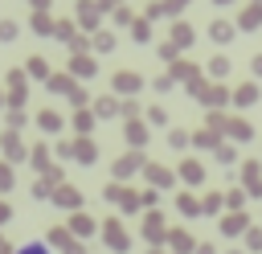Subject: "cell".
<instances>
[{
  "label": "cell",
  "mask_w": 262,
  "mask_h": 254,
  "mask_svg": "<svg viewBox=\"0 0 262 254\" xmlns=\"http://www.w3.org/2000/svg\"><path fill=\"white\" fill-rule=\"evenodd\" d=\"M45 86H49L53 94H66V98H70V102H74L78 111L86 107V90H82V86H78V82H74L70 74H49V78H45Z\"/></svg>",
  "instance_id": "cell-1"
},
{
  "label": "cell",
  "mask_w": 262,
  "mask_h": 254,
  "mask_svg": "<svg viewBox=\"0 0 262 254\" xmlns=\"http://www.w3.org/2000/svg\"><path fill=\"white\" fill-rule=\"evenodd\" d=\"M98 234H102V242H106L115 254H127V250H131V238H127V229H123L119 217H106V221L98 225Z\"/></svg>",
  "instance_id": "cell-2"
},
{
  "label": "cell",
  "mask_w": 262,
  "mask_h": 254,
  "mask_svg": "<svg viewBox=\"0 0 262 254\" xmlns=\"http://www.w3.org/2000/svg\"><path fill=\"white\" fill-rule=\"evenodd\" d=\"M49 201L57 205V209H70V213H82V193H78V184H57L53 193H49Z\"/></svg>",
  "instance_id": "cell-3"
},
{
  "label": "cell",
  "mask_w": 262,
  "mask_h": 254,
  "mask_svg": "<svg viewBox=\"0 0 262 254\" xmlns=\"http://www.w3.org/2000/svg\"><path fill=\"white\" fill-rule=\"evenodd\" d=\"M78 160V164H94L98 160V147H94V139L90 135H82V139H74V143H66V160Z\"/></svg>",
  "instance_id": "cell-4"
},
{
  "label": "cell",
  "mask_w": 262,
  "mask_h": 254,
  "mask_svg": "<svg viewBox=\"0 0 262 254\" xmlns=\"http://www.w3.org/2000/svg\"><path fill=\"white\" fill-rule=\"evenodd\" d=\"M139 172L147 176V188H156V193H160V188H168V184L176 180V176H172V168H164V164H151V160H143V168H139Z\"/></svg>",
  "instance_id": "cell-5"
},
{
  "label": "cell",
  "mask_w": 262,
  "mask_h": 254,
  "mask_svg": "<svg viewBox=\"0 0 262 254\" xmlns=\"http://www.w3.org/2000/svg\"><path fill=\"white\" fill-rule=\"evenodd\" d=\"M164 234H168L164 213H160V209H147V213H143V238H147L151 246H160V242H164Z\"/></svg>",
  "instance_id": "cell-6"
},
{
  "label": "cell",
  "mask_w": 262,
  "mask_h": 254,
  "mask_svg": "<svg viewBox=\"0 0 262 254\" xmlns=\"http://www.w3.org/2000/svg\"><path fill=\"white\" fill-rule=\"evenodd\" d=\"M221 135H229L233 143H246V139H254V123H250V119H242V115H229Z\"/></svg>",
  "instance_id": "cell-7"
},
{
  "label": "cell",
  "mask_w": 262,
  "mask_h": 254,
  "mask_svg": "<svg viewBox=\"0 0 262 254\" xmlns=\"http://www.w3.org/2000/svg\"><path fill=\"white\" fill-rule=\"evenodd\" d=\"M139 168H143V152H127V156H119V160H115V184L127 180V176H135Z\"/></svg>",
  "instance_id": "cell-8"
},
{
  "label": "cell",
  "mask_w": 262,
  "mask_h": 254,
  "mask_svg": "<svg viewBox=\"0 0 262 254\" xmlns=\"http://www.w3.org/2000/svg\"><path fill=\"white\" fill-rule=\"evenodd\" d=\"M111 86H115V94H127V98H131L135 90H143V78L131 74V70H119V74L111 78Z\"/></svg>",
  "instance_id": "cell-9"
},
{
  "label": "cell",
  "mask_w": 262,
  "mask_h": 254,
  "mask_svg": "<svg viewBox=\"0 0 262 254\" xmlns=\"http://www.w3.org/2000/svg\"><path fill=\"white\" fill-rule=\"evenodd\" d=\"M123 139H127V147H131V152H143V143H147V123H139V119H127V127H123Z\"/></svg>",
  "instance_id": "cell-10"
},
{
  "label": "cell",
  "mask_w": 262,
  "mask_h": 254,
  "mask_svg": "<svg viewBox=\"0 0 262 254\" xmlns=\"http://www.w3.org/2000/svg\"><path fill=\"white\" fill-rule=\"evenodd\" d=\"M66 234H70L74 242H78V238H94V234H98V221H94V217H86V213H74Z\"/></svg>",
  "instance_id": "cell-11"
},
{
  "label": "cell",
  "mask_w": 262,
  "mask_h": 254,
  "mask_svg": "<svg viewBox=\"0 0 262 254\" xmlns=\"http://www.w3.org/2000/svg\"><path fill=\"white\" fill-rule=\"evenodd\" d=\"M242 180H246V188H242V193H246V197H258V201H262V168H258L254 160H250V164L242 168Z\"/></svg>",
  "instance_id": "cell-12"
},
{
  "label": "cell",
  "mask_w": 262,
  "mask_h": 254,
  "mask_svg": "<svg viewBox=\"0 0 262 254\" xmlns=\"http://www.w3.org/2000/svg\"><path fill=\"white\" fill-rule=\"evenodd\" d=\"M0 147H4V156H8L4 164L25 160V143H20V135H16V131H4V135H0Z\"/></svg>",
  "instance_id": "cell-13"
},
{
  "label": "cell",
  "mask_w": 262,
  "mask_h": 254,
  "mask_svg": "<svg viewBox=\"0 0 262 254\" xmlns=\"http://www.w3.org/2000/svg\"><path fill=\"white\" fill-rule=\"evenodd\" d=\"M246 229H250V217H246V213H225V217H221V234H225V238H237V234H246Z\"/></svg>",
  "instance_id": "cell-14"
},
{
  "label": "cell",
  "mask_w": 262,
  "mask_h": 254,
  "mask_svg": "<svg viewBox=\"0 0 262 254\" xmlns=\"http://www.w3.org/2000/svg\"><path fill=\"white\" fill-rule=\"evenodd\" d=\"M164 242H168V246H172L176 254H192V246H196L188 229H168V234H164Z\"/></svg>",
  "instance_id": "cell-15"
},
{
  "label": "cell",
  "mask_w": 262,
  "mask_h": 254,
  "mask_svg": "<svg viewBox=\"0 0 262 254\" xmlns=\"http://www.w3.org/2000/svg\"><path fill=\"white\" fill-rule=\"evenodd\" d=\"M237 29H242V33H254V29H262V4H250V8H242V16H237Z\"/></svg>",
  "instance_id": "cell-16"
},
{
  "label": "cell",
  "mask_w": 262,
  "mask_h": 254,
  "mask_svg": "<svg viewBox=\"0 0 262 254\" xmlns=\"http://www.w3.org/2000/svg\"><path fill=\"white\" fill-rule=\"evenodd\" d=\"M98 16H102V12H98L94 0H82V4H78V20H82V29L94 33V29H98Z\"/></svg>",
  "instance_id": "cell-17"
},
{
  "label": "cell",
  "mask_w": 262,
  "mask_h": 254,
  "mask_svg": "<svg viewBox=\"0 0 262 254\" xmlns=\"http://www.w3.org/2000/svg\"><path fill=\"white\" fill-rule=\"evenodd\" d=\"M168 45H172L176 53H180V49H188V45H192V25L176 20V25H172V41H168Z\"/></svg>",
  "instance_id": "cell-18"
},
{
  "label": "cell",
  "mask_w": 262,
  "mask_h": 254,
  "mask_svg": "<svg viewBox=\"0 0 262 254\" xmlns=\"http://www.w3.org/2000/svg\"><path fill=\"white\" fill-rule=\"evenodd\" d=\"M20 74H29V78H37V82H45L49 78V57H41V53H33L29 61H25V70Z\"/></svg>",
  "instance_id": "cell-19"
},
{
  "label": "cell",
  "mask_w": 262,
  "mask_h": 254,
  "mask_svg": "<svg viewBox=\"0 0 262 254\" xmlns=\"http://www.w3.org/2000/svg\"><path fill=\"white\" fill-rule=\"evenodd\" d=\"M98 70V61L94 57H86V53H74V61H70V78H90Z\"/></svg>",
  "instance_id": "cell-20"
},
{
  "label": "cell",
  "mask_w": 262,
  "mask_h": 254,
  "mask_svg": "<svg viewBox=\"0 0 262 254\" xmlns=\"http://www.w3.org/2000/svg\"><path fill=\"white\" fill-rule=\"evenodd\" d=\"M229 98H233V107H254L258 102V82H242Z\"/></svg>",
  "instance_id": "cell-21"
},
{
  "label": "cell",
  "mask_w": 262,
  "mask_h": 254,
  "mask_svg": "<svg viewBox=\"0 0 262 254\" xmlns=\"http://www.w3.org/2000/svg\"><path fill=\"white\" fill-rule=\"evenodd\" d=\"M37 127H41V131H49V135H57V131L66 127V119H61L57 111H49V107H45V111H37Z\"/></svg>",
  "instance_id": "cell-22"
},
{
  "label": "cell",
  "mask_w": 262,
  "mask_h": 254,
  "mask_svg": "<svg viewBox=\"0 0 262 254\" xmlns=\"http://www.w3.org/2000/svg\"><path fill=\"white\" fill-rule=\"evenodd\" d=\"M180 180H184V184H201V180H205V168H201L196 160H180Z\"/></svg>",
  "instance_id": "cell-23"
},
{
  "label": "cell",
  "mask_w": 262,
  "mask_h": 254,
  "mask_svg": "<svg viewBox=\"0 0 262 254\" xmlns=\"http://www.w3.org/2000/svg\"><path fill=\"white\" fill-rule=\"evenodd\" d=\"M233 33H237V29H233L229 20H213V25H209V37H213L217 45H225V41H233Z\"/></svg>",
  "instance_id": "cell-24"
},
{
  "label": "cell",
  "mask_w": 262,
  "mask_h": 254,
  "mask_svg": "<svg viewBox=\"0 0 262 254\" xmlns=\"http://www.w3.org/2000/svg\"><path fill=\"white\" fill-rule=\"evenodd\" d=\"M90 115H94V119H111V115H119V102H115L111 94H102V98L90 107Z\"/></svg>",
  "instance_id": "cell-25"
},
{
  "label": "cell",
  "mask_w": 262,
  "mask_h": 254,
  "mask_svg": "<svg viewBox=\"0 0 262 254\" xmlns=\"http://www.w3.org/2000/svg\"><path fill=\"white\" fill-rule=\"evenodd\" d=\"M188 139H192V147H217V143H221V135H217V131H209V127H201V131H192Z\"/></svg>",
  "instance_id": "cell-26"
},
{
  "label": "cell",
  "mask_w": 262,
  "mask_h": 254,
  "mask_svg": "<svg viewBox=\"0 0 262 254\" xmlns=\"http://www.w3.org/2000/svg\"><path fill=\"white\" fill-rule=\"evenodd\" d=\"M176 209H180L184 217H196V213H201V197H192V193H180V197H176Z\"/></svg>",
  "instance_id": "cell-27"
},
{
  "label": "cell",
  "mask_w": 262,
  "mask_h": 254,
  "mask_svg": "<svg viewBox=\"0 0 262 254\" xmlns=\"http://www.w3.org/2000/svg\"><path fill=\"white\" fill-rule=\"evenodd\" d=\"M25 156H29V164H33V168H41V172L49 168V147H45V143H37V147H33V152H25Z\"/></svg>",
  "instance_id": "cell-28"
},
{
  "label": "cell",
  "mask_w": 262,
  "mask_h": 254,
  "mask_svg": "<svg viewBox=\"0 0 262 254\" xmlns=\"http://www.w3.org/2000/svg\"><path fill=\"white\" fill-rule=\"evenodd\" d=\"M221 205H229V213H242L246 193H242V188H229V193H221Z\"/></svg>",
  "instance_id": "cell-29"
},
{
  "label": "cell",
  "mask_w": 262,
  "mask_h": 254,
  "mask_svg": "<svg viewBox=\"0 0 262 254\" xmlns=\"http://www.w3.org/2000/svg\"><path fill=\"white\" fill-rule=\"evenodd\" d=\"M94 49H98V53H111V49H115V33L94 29Z\"/></svg>",
  "instance_id": "cell-30"
},
{
  "label": "cell",
  "mask_w": 262,
  "mask_h": 254,
  "mask_svg": "<svg viewBox=\"0 0 262 254\" xmlns=\"http://www.w3.org/2000/svg\"><path fill=\"white\" fill-rule=\"evenodd\" d=\"M213 152H217V164H225V168L237 164V147H233V143H217Z\"/></svg>",
  "instance_id": "cell-31"
},
{
  "label": "cell",
  "mask_w": 262,
  "mask_h": 254,
  "mask_svg": "<svg viewBox=\"0 0 262 254\" xmlns=\"http://www.w3.org/2000/svg\"><path fill=\"white\" fill-rule=\"evenodd\" d=\"M33 33H41V37L53 33V16L49 12H33Z\"/></svg>",
  "instance_id": "cell-32"
},
{
  "label": "cell",
  "mask_w": 262,
  "mask_h": 254,
  "mask_svg": "<svg viewBox=\"0 0 262 254\" xmlns=\"http://www.w3.org/2000/svg\"><path fill=\"white\" fill-rule=\"evenodd\" d=\"M74 127H78V131H82V135H90V127H94V115H90V111H86V107H82V111H78V115H74Z\"/></svg>",
  "instance_id": "cell-33"
},
{
  "label": "cell",
  "mask_w": 262,
  "mask_h": 254,
  "mask_svg": "<svg viewBox=\"0 0 262 254\" xmlns=\"http://www.w3.org/2000/svg\"><path fill=\"white\" fill-rule=\"evenodd\" d=\"M74 29H78L74 20H53V37H61V41H70V37H74Z\"/></svg>",
  "instance_id": "cell-34"
},
{
  "label": "cell",
  "mask_w": 262,
  "mask_h": 254,
  "mask_svg": "<svg viewBox=\"0 0 262 254\" xmlns=\"http://www.w3.org/2000/svg\"><path fill=\"white\" fill-rule=\"evenodd\" d=\"M225 70H229V57H221V53L209 57V74H213V78H225Z\"/></svg>",
  "instance_id": "cell-35"
},
{
  "label": "cell",
  "mask_w": 262,
  "mask_h": 254,
  "mask_svg": "<svg viewBox=\"0 0 262 254\" xmlns=\"http://www.w3.org/2000/svg\"><path fill=\"white\" fill-rule=\"evenodd\" d=\"M225 119H229V115H225V111H209V123H205V127H209V131H217V135H221V131H225Z\"/></svg>",
  "instance_id": "cell-36"
},
{
  "label": "cell",
  "mask_w": 262,
  "mask_h": 254,
  "mask_svg": "<svg viewBox=\"0 0 262 254\" xmlns=\"http://www.w3.org/2000/svg\"><path fill=\"white\" fill-rule=\"evenodd\" d=\"M12 254H53V250H49L45 242H25V246H16Z\"/></svg>",
  "instance_id": "cell-37"
},
{
  "label": "cell",
  "mask_w": 262,
  "mask_h": 254,
  "mask_svg": "<svg viewBox=\"0 0 262 254\" xmlns=\"http://www.w3.org/2000/svg\"><path fill=\"white\" fill-rule=\"evenodd\" d=\"M131 37H135V41H151V29H147V20H131Z\"/></svg>",
  "instance_id": "cell-38"
},
{
  "label": "cell",
  "mask_w": 262,
  "mask_h": 254,
  "mask_svg": "<svg viewBox=\"0 0 262 254\" xmlns=\"http://www.w3.org/2000/svg\"><path fill=\"white\" fill-rule=\"evenodd\" d=\"M66 242H70V234H66V225H57V229H53V234H49V242H45V246H49V250H53V246H57V250H61V246H66Z\"/></svg>",
  "instance_id": "cell-39"
},
{
  "label": "cell",
  "mask_w": 262,
  "mask_h": 254,
  "mask_svg": "<svg viewBox=\"0 0 262 254\" xmlns=\"http://www.w3.org/2000/svg\"><path fill=\"white\" fill-rule=\"evenodd\" d=\"M246 250H262V229H258V225L246 229Z\"/></svg>",
  "instance_id": "cell-40"
},
{
  "label": "cell",
  "mask_w": 262,
  "mask_h": 254,
  "mask_svg": "<svg viewBox=\"0 0 262 254\" xmlns=\"http://www.w3.org/2000/svg\"><path fill=\"white\" fill-rule=\"evenodd\" d=\"M156 201H160L156 188H143V193H139V209H156Z\"/></svg>",
  "instance_id": "cell-41"
},
{
  "label": "cell",
  "mask_w": 262,
  "mask_h": 254,
  "mask_svg": "<svg viewBox=\"0 0 262 254\" xmlns=\"http://www.w3.org/2000/svg\"><path fill=\"white\" fill-rule=\"evenodd\" d=\"M221 209V193H209L205 201H201V213H217Z\"/></svg>",
  "instance_id": "cell-42"
},
{
  "label": "cell",
  "mask_w": 262,
  "mask_h": 254,
  "mask_svg": "<svg viewBox=\"0 0 262 254\" xmlns=\"http://www.w3.org/2000/svg\"><path fill=\"white\" fill-rule=\"evenodd\" d=\"M16 20H0V41H16Z\"/></svg>",
  "instance_id": "cell-43"
},
{
  "label": "cell",
  "mask_w": 262,
  "mask_h": 254,
  "mask_svg": "<svg viewBox=\"0 0 262 254\" xmlns=\"http://www.w3.org/2000/svg\"><path fill=\"white\" fill-rule=\"evenodd\" d=\"M0 188H12V164L0 160Z\"/></svg>",
  "instance_id": "cell-44"
},
{
  "label": "cell",
  "mask_w": 262,
  "mask_h": 254,
  "mask_svg": "<svg viewBox=\"0 0 262 254\" xmlns=\"http://www.w3.org/2000/svg\"><path fill=\"white\" fill-rule=\"evenodd\" d=\"M147 123H168V111H164V107H151V111H147Z\"/></svg>",
  "instance_id": "cell-45"
},
{
  "label": "cell",
  "mask_w": 262,
  "mask_h": 254,
  "mask_svg": "<svg viewBox=\"0 0 262 254\" xmlns=\"http://www.w3.org/2000/svg\"><path fill=\"white\" fill-rule=\"evenodd\" d=\"M135 16H131V8H115V25H131Z\"/></svg>",
  "instance_id": "cell-46"
},
{
  "label": "cell",
  "mask_w": 262,
  "mask_h": 254,
  "mask_svg": "<svg viewBox=\"0 0 262 254\" xmlns=\"http://www.w3.org/2000/svg\"><path fill=\"white\" fill-rule=\"evenodd\" d=\"M172 86H176V82H172L168 74H160V78H156V90H160V94H164V90H172Z\"/></svg>",
  "instance_id": "cell-47"
},
{
  "label": "cell",
  "mask_w": 262,
  "mask_h": 254,
  "mask_svg": "<svg viewBox=\"0 0 262 254\" xmlns=\"http://www.w3.org/2000/svg\"><path fill=\"white\" fill-rule=\"evenodd\" d=\"M123 115H127V119H135V115H139V102H135V98H127V102H123Z\"/></svg>",
  "instance_id": "cell-48"
},
{
  "label": "cell",
  "mask_w": 262,
  "mask_h": 254,
  "mask_svg": "<svg viewBox=\"0 0 262 254\" xmlns=\"http://www.w3.org/2000/svg\"><path fill=\"white\" fill-rule=\"evenodd\" d=\"M168 143H172V147H184V143H188V135H184V131H172V135H168Z\"/></svg>",
  "instance_id": "cell-49"
},
{
  "label": "cell",
  "mask_w": 262,
  "mask_h": 254,
  "mask_svg": "<svg viewBox=\"0 0 262 254\" xmlns=\"http://www.w3.org/2000/svg\"><path fill=\"white\" fill-rule=\"evenodd\" d=\"M70 45H74V53H82V49H86V37H82V33H74V37H70Z\"/></svg>",
  "instance_id": "cell-50"
},
{
  "label": "cell",
  "mask_w": 262,
  "mask_h": 254,
  "mask_svg": "<svg viewBox=\"0 0 262 254\" xmlns=\"http://www.w3.org/2000/svg\"><path fill=\"white\" fill-rule=\"evenodd\" d=\"M8 123H12V131H16V127H25V115H20V111H8Z\"/></svg>",
  "instance_id": "cell-51"
},
{
  "label": "cell",
  "mask_w": 262,
  "mask_h": 254,
  "mask_svg": "<svg viewBox=\"0 0 262 254\" xmlns=\"http://www.w3.org/2000/svg\"><path fill=\"white\" fill-rule=\"evenodd\" d=\"M49 193H53V188H49L45 180H37V184H33V197H49Z\"/></svg>",
  "instance_id": "cell-52"
},
{
  "label": "cell",
  "mask_w": 262,
  "mask_h": 254,
  "mask_svg": "<svg viewBox=\"0 0 262 254\" xmlns=\"http://www.w3.org/2000/svg\"><path fill=\"white\" fill-rule=\"evenodd\" d=\"M192 254H217V250H213V242H196V246H192Z\"/></svg>",
  "instance_id": "cell-53"
},
{
  "label": "cell",
  "mask_w": 262,
  "mask_h": 254,
  "mask_svg": "<svg viewBox=\"0 0 262 254\" xmlns=\"http://www.w3.org/2000/svg\"><path fill=\"white\" fill-rule=\"evenodd\" d=\"M250 70H254V78H262V53H254V57H250Z\"/></svg>",
  "instance_id": "cell-54"
},
{
  "label": "cell",
  "mask_w": 262,
  "mask_h": 254,
  "mask_svg": "<svg viewBox=\"0 0 262 254\" xmlns=\"http://www.w3.org/2000/svg\"><path fill=\"white\" fill-rule=\"evenodd\" d=\"M119 0H98V12H106V8H115Z\"/></svg>",
  "instance_id": "cell-55"
},
{
  "label": "cell",
  "mask_w": 262,
  "mask_h": 254,
  "mask_svg": "<svg viewBox=\"0 0 262 254\" xmlns=\"http://www.w3.org/2000/svg\"><path fill=\"white\" fill-rule=\"evenodd\" d=\"M8 217H12V209H8L4 201H0V221H8Z\"/></svg>",
  "instance_id": "cell-56"
},
{
  "label": "cell",
  "mask_w": 262,
  "mask_h": 254,
  "mask_svg": "<svg viewBox=\"0 0 262 254\" xmlns=\"http://www.w3.org/2000/svg\"><path fill=\"white\" fill-rule=\"evenodd\" d=\"M0 254H12V246H8V242H0Z\"/></svg>",
  "instance_id": "cell-57"
},
{
  "label": "cell",
  "mask_w": 262,
  "mask_h": 254,
  "mask_svg": "<svg viewBox=\"0 0 262 254\" xmlns=\"http://www.w3.org/2000/svg\"><path fill=\"white\" fill-rule=\"evenodd\" d=\"M147 254H164V250H160V246H151V250H147Z\"/></svg>",
  "instance_id": "cell-58"
},
{
  "label": "cell",
  "mask_w": 262,
  "mask_h": 254,
  "mask_svg": "<svg viewBox=\"0 0 262 254\" xmlns=\"http://www.w3.org/2000/svg\"><path fill=\"white\" fill-rule=\"evenodd\" d=\"M213 4H233V0H213Z\"/></svg>",
  "instance_id": "cell-59"
},
{
  "label": "cell",
  "mask_w": 262,
  "mask_h": 254,
  "mask_svg": "<svg viewBox=\"0 0 262 254\" xmlns=\"http://www.w3.org/2000/svg\"><path fill=\"white\" fill-rule=\"evenodd\" d=\"M0 107H4V94H0Z\"/></svg>",
  "instance_id": "cell-60"
},
{
  "label": "cell",
  "mask_w": 262,
  "mask_h": 254,
  "mask_svg": "<svg viewBox=\"0 0 262 254\" xmlns=\"http://www.w3.org/2000/svg\"><path fill=\"white\" fill-rule=\"evenodd\" d=\"M229 254H242V250H229Z\"/></svg>",
  "instance_id": "cell-61"
},
{
  "label": "cell",
  "mask_w": 262,
  "mask_h": 254,
  "mask_svg": "<svg viewBox=\"0 0 262 254\" xmlns=\"http://www.w3.org/2000/svg\"><path fill=\"white\" fill-rule=\"evenodd\" d=\"M254 4H262V0H254Z\"/></svg>",
  "instance_id": "cell-62"
}]
</instances>
